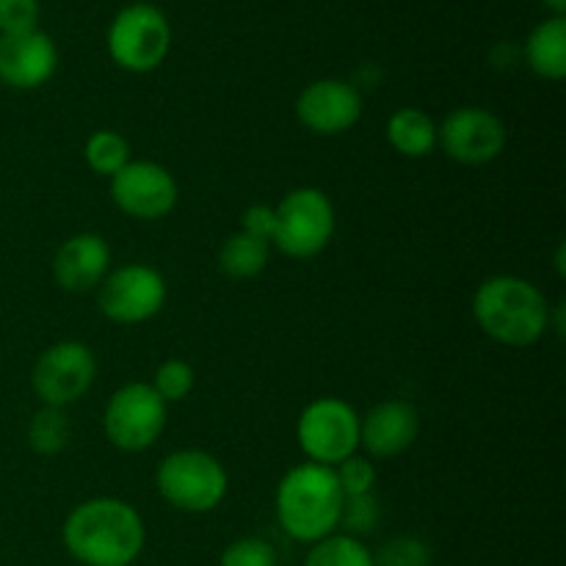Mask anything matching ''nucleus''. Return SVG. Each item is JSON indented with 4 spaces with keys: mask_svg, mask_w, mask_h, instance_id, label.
Masks as SVG:
<instances>
[{
    "mask_svg": "<svg viewBox=\"0 0 566 566\" xmlns=\"http://www.w3.org/2000/svg\"><path fill=\"white\" fill-rule=\"evenodd\" d=\"M269 258H271V243L238 230L235 235L227 238L224 247H221L219 269L221 274L230 276V280H254V276L265 271Z\"/></svg>",
    "mask_w": 566,
    "mask_h": 566,
    "instance_id": "6ab92c4d",
    "label": "nucleus"
},
{
    "mask_svg": "<svg viewBox=\"0 0 566 566\" xmlns=\"http://www.w3.org/2000/svg\"><path fill=\"white\" fill-rule=\"evenodd\" d=\"M155 486L164 503L182 514H208L221 506L230 490L224 464L208 451L182 448L169 453L155 470Z\"/></svg>",
    "mask_w": 566,
    "mask_h": 566,
    "instance_id": "20e7f679",
    "label": "nucleus"
},
{
    "mask_svg": "<svg viewBox=\"0 0 566 566\" xmlns=\"http://www.w3.org/2000/svg\"><path fill=\"white\" fill-rule=\"evenodd\" d=\"M335 475H337V484H340L343 495L346 497L376 492V479H379V473H376V464L370 462L368 457H359V453H354V457H348L346 462L337 464Z\"/></svg>",
    "mask_w": 566,
    "mask_h": 566,
    "instance_id": "a878e982",
    "label": "nucleus"
},
{
    "mask_svg": "<svg viewBox=\"0 0 566 566\" xmlns=\"http://www.w3.org/2000/svg\"><path fill=\"white\" fill-rule=\"evenodd\" d=\"M304 566H376V562L363 539L337 531V534L310 545Z\"/></svg>",
    "mask_w": 566,
    "mask_h": 566,
    "instance_id": "412c9836",
    "label": "nucleus"
},
{
    "mask_svg": "<svg viewBox=\"0 0 566 566\" xmlns=\"http://www.w3.org/2000/svg\"><path fill=\"white\" fill-rule=\"evenodd\" d=\"M296 440L307 462L337 468L359 451V415L337 396H321L302 409Z\"/></svg>",
    "mask_w": 566,
    "mask_h": 566,
    "instance_id": "6e6552de",
    "label": "nucleus"
},
{
    "mask_svg": "<svg viewBox=\"0 0 566 566\" xmlns=\"http://www.w3.org/2000/svg\"><path fill=\"white\" fill-rule=\"evenodd\" d=\"M111 271V247L97 232L66 238L53 258V276L64 291L86 293L103 285Z\"/></svg>",
    "mask_w": 566,
    "mask_h": 566,
    "instance_id": "dca6fc26",
    "label": "nucleus"
},
{
    "mask_svg": "<svg viewBox=\"0 0 566 566\" xmlns=\"http://www.w3.org/2000/svg\"><path fill=\"white\" fill-rule=\"evenodd\" d=\"M219 566H280V556L263 536H241L224 547Z\"/></svg>",
    "mask_w": 566,
    "mask_h": 566,
    "instance_id": "393cba45",
    "label": "nucleus"
},
{
    "mask_svg": "<svg viewBox=\"0 0 566 566\" xmlns=\"http://www.w3.org/2000/svg\"><path fill=\"white\" fill-rule=\"evenodd\" d=\"M111 199L130 219L158 221L177 208L180 188L158 160H130L111 177Z\"/></svg>",
    "mask_w": 566,
    "mask_h": 566,
    "instance_id": "f8f14e48",
    "label": "nucleus"
},
{
    "mask_svg": "<svg viewBox=\"0 0 566 566\" xmlns=\"http://www.w3.org/2000/svg\"><path fill=\"white\" fill-rule=\"evenodd\" d=\"M97 357L81 340H61L39 354L31 374V387L42 407L66 409L81 401L94 385Z\"/></svg>",
    "mask_w": 566,
    "mask_h": 566,
    "instance_id": "1a4fd4ad",
    "label": "nucleus"
},
{
    "mask_svg": "<svg viewBox=\"0 0 566 566\" xmlns=\"http://www.w3.org/2000/svg\"><path fill=\"white\" fill-rule=\"evenodd\" d=\"M296 116L315 136H340L363 119V94L340 77H321L302 88Z\"/></svg>",
    "mask_w": 566,
    "mask_h": 566,
    "instance_id": "ddd939ff",
    "label": "nucleus"
},
{
    "mask_svg": "<svg viewBox=\"0 0 566 566\" xmlns=\"http://www.w3.org/2000/svg\"><path fill=\"white\" fill-rule=\"evenodd\" d=\"M274 227H276V210L271 208V205H252V208L243 210L241 232H247V235L271 243V238H274Z\"/></svg>",
    "mask_w": 566,
    "mask_h": 566,
    "instance_id": "c85d7f7f",
    "label": "nucleus"
},
{
    "mask_svg": "<svg viewBox=\"0 0 566 566\" xmlns=\"http://www.w3.org/2000/svg\"><path fill=\"white\" fill-rule=\"evenodd\" d=\"M437 147L462 166H484L506 149V125L492 111L462 105L437 125Z\"/></svg>",
    "mask_w": 566,
    "mask_h": 566,
    "instance_id": "9b49d317",
    "label": "nucleus"
},
{
    "mask_svg": "<svg viewBox=\"0 0 566 566\" xmlns=\"http://www.w3.org/2000/svg\"><path fill=\"white\" fill-rule=\"evenodd\" d=\"M193 381H197V376H193L191 363H186V359H166V363L158 365L155 379L149 385L166 403H177L191 396Z\"/></svg>",
    "mask_w": 566,
    "mask_h": 566,
    "instance_id": "b1692460",
    "label": "nucleus"
},
{
    "mask_svg": "<svg viewBox=\"0 0 566 566\" xmlns=\"http://www.w3.org/2000/svg\"><path fill=\"white\" fill-rule=\"evenodd\" d=\"M169 423V403L147 381H130L111 392L103 412V431L114 448L142 453L160 440Z\"/></svg>",
    "mask_w": 566,
    "mask_h": 566,
    "instance_id": "0eeeda50",
    "label": "nucleus"
},
{
    "mask_svg": "<svg viewBox=\"0 0 566 566\" xmlns=\"http://www.w3.org/2000/svg\"><path fill=\"white\" fill-rule=\"evenodd\" d=\"M61 539L83 566H130L147 545V528L133 503L88 497L66 514Z\"/></svg>",
    "mask_w": 566,
    "mask_h": 566,
    "instance_id": "f257e3e1",
    "label": "nucleus"
},
{
    "mask_svg": "<svg viewBox=\"0 0 566 566\" xmlns=\"http://www.w3.org/2000/svg\"><path fill=\"white\" fill-rule=\"evenodd\" d=\"M59 70V48L48 33L0 36V81L20 92L44 86Z\"/></svg>",
    "mask_w": 566,
    "mask_h": 566,
    "instance_id": "4468645a",
    "label": "nucleus"
},
{
    "mask_svg": "<svg viewBox=\"0 0 566 566\" xmlns=\"http://www.w3.org/2000/svg\"><path fill=\"white\" fill-rule=\"evenodd\" d=\"M274 243L285 258L310 260L329 247L335 235V205L321 188L302 186L293 188L276 205Z\"/></svg>",
    "mask_w": 566,
    "mask_h": 566,
    "instance_id": "39448f33",
    "label": "nucleus"
},
{
    "mask_svg": "<svg viewBox=\"0 0 566 566\" xmlns=\"http://www.w3.org/2000/svg\"><path fill=\"white\" fill-rule=\"evenodd\" d=\"M72 440V423L66 409L42 407L28 420V446L39 457H59Z\"/></svg>",
    "mask_w": 566,
    "mask_h": 566,
    "instance_id": "aec40b11",
    "label": "nucleus"
},
{
    "mask_svg": "<svg viewBox=\"0 0 566 566\" xmlns=\"http://www.w3.org/2000/svg\"><path fill=\"white\" fill-rule=\"evenodd\" d=\"M525 61L531 72L545 81H564L566 77V20L553 14L542 20L531 31L525 42Z\"/></svg>",
    "mask_w": 566,
    "mask_h": 566,
    "instance_id": "f3484780",
    "label": "nucleus"
},
{
    "mask_svg": "<svg viewBox=\"0 0 566 566\" xmlns=\"http://www.w3.org/2000/svg\"><path fill=\"white\" fill-rule=\"evenodd\" d=\"M39 28V0H0V36H20Z\"/></svg>",
    "mask_w": 566,
    "mask_h": 566,
    "instance_id": "cd10ccee",
    "label": "nucleus"
},
{
    "mask_svg": "<svg viewBox=\"0 0 566 566\" xmlns=\"http://www.w3.org/2000/svg\"><path fill=\"white\" fill-rule=\"evenodd\" d=\"M551 304L531 280L495 274L473 293V318L490 340L506 348H531L551 329Z\"/></svg>",
    "mask_w": 566,
    "mask_h": 566,
    "instance_id": "f03ea898",
    "label": "nucleus"
},
{
    "mask_svg": "<svg viewBox=\"0 0 566 566\" xmlns=\"http://www.w3.org/2000/svg\"><path fill=\"white\" fill-rule=\"evenodd\" d=\"M108 55L119 70L144 72L158 70L171 50V25L164 11L153 3H130L116 11L108 25Z\"/></svg>",
    "mask_w": 566,
    "mask_h": 566,
    "instance_id": "423d86ee",
    "label": "nucleus"
},
{
    "mask_svg": "<svg viewBox=\"0 0 566 566\" xmlns=\"http://www.w3.org/2000/svg\"><path fill=\"white\" fill-rule=\"evenodd\" d=\"M542 3L547 6V9H553V14H562L566 11V0H542Z\"/></svg>",
    "mask_w": 566,
    "mask_h": 566,
    "instance_id": "c756f323",
    "label": "nucleus"
},
{
    "mask_svg": "<svg viewBox=\"0 0 566 566\" xmlns=\"http://www.w3.org/2000/svg\"><path fill=\"white\" fill-rule=\"evenodd\" d=\"M86 166L99 177H114L116 171L130 164V142L116 130H94L83 144Z\"/></svg>",
    "mask_w": 566,
    "mask_h": 566,
    "instance_id": "4be33fe9",
    "label": "nucleus"
},
{
    "mask_svg": "<svg viewBox=\"0 0 566 566\" xmlns=\"http://www.w3.org/2000/svg\"><path fill=\"white\" fill-rule=\"evenodd\" d=\"M387 142L403 158H426L437 147V122L423 108H398L387 119Z\"/></svg>",
    "mask_w": 566,
    "mask_h": 566,
    "instance_id": "a211bd4d",
    "label": "nucleus"
},
{
    "mask_svg": "<svg viewBox=\"0 0 566 566\" xmlns=\"http://www.w3.org/2000/svg\"><path fill=\"white\" fill-rule=\"evenodd\" d=\"M343 501L346 495L337 484L335 468L302 462L287 470L276 484V523L293 542L315 545L340 531Z\"/></svg>",
    "mask_w": 566,
    "mask_h": 566,
    "instance_id": "7ed1b4c3",
    "label": "nucleus"
},
{
    "mask_svg": "<svg viewBox=\"0 0 566 566\" xmlns=\"http://www.w3.org/2000/svg\"><path fill=\"white\" fill-rule=\"evenodd\" d=\"M381 523V503L376 497V492H368V495H352L343 501L340 512V531L348 536H363L374 534Z\"/></svg>",
    "mask_w": 566,
    "mask_h": 566,
    "instance_id": "5701e85b",
    "label": "nucleus"
},
{
    "mask_svg": "<svg viewBox=\"0 0 566 566\" xmlns=\"http://www.w3.org/2000/svg\"><path fill=\"white\" fill-rule=\"evenodd\" d=\"M420 431L418 409L401 398H390L359 418V448L368 459H392L415 446Z\"/></svg>",
    "mask_w": 566,
    "mask_h": 566,
    "instance_id": "2eb2a0df",
    "label": "nucleus"
},
{
    "mask_svg": "<svg viewBox=\"0 0 566 566\" xmlns=\"http://www.w3.org/2000/svg\"><path fill=\"white\" fill-rule=\"evenodd\" d=\"M166 287L164 274L147 263H127L108 276L99 285V313L108 321L122 326H136L153 321L160 310L166 307Z\"/></svg>",
    "mask_w": 566,
    "mask_h": 566,
    "instance_id": "9d476101",
    "label": "nucleus"
},
{
    "mask_svg": "<svg viewBox=\"0 0 566 566\" xmlns=\"http://www.w3.org/2000/svg\"><path fill=\"white\" fill-rule=\"evenodd\" d=\"M374 562L376 566H429L431 553L426 542L415 539V536H398L376 553Z\"/></svg>",
    "mask_w": 566,
    "mask_h": 566,
    "instance_id": "bb28decb",
    "label": "nucleus"
}]
</instances>
